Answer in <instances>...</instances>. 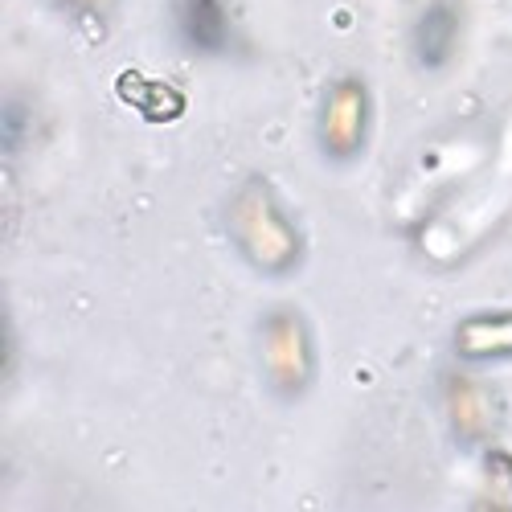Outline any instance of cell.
I'll return each mask as SVG.
<instances>
[{"mask_svg":"<svg viewBox=\"0 0 512 512\" xmlns=\"http://www.w3.org/2000/svg\"><path fill=\"white\" fill-rule=\"evenodd\" d=\"M87 5H91V9H107V5H111V0H87Z\"/></svg>","mask_w":512,"mask_h":512,"instance_id":"30bf717a","label":"cell"},{"mask_svg":"<svg viewBox=\"0 0 512 512\" xmlns=\"http://www.w3.org/2000/svg\"><path fill=\"white\" fill-rule=\"evenodd\" d=\"M263 353H267V369L279 394H300L312 377V353H308V328L300 316L279 312L267 324V340H263Z\"/></svg>","mask_w":512,"mask_h":512,"instance_id":"7a4b0ae2","label":"cell"},{"mask_svg":"<svg viewBox=\"0 0 512 512\" xmlns=\"http://www.w3.org/2000/svg\"><path fill=\"white\" fill-rule=\"evenodd\" d=\"M484 496L500 508H512V455L504 451H492L488 455V488Z\"/></svg>","mask_w":512,"mask_h":512,"instance_id":"9c48e42d","label":"cell"},{"mask_svg":"<svg viewBox=\"0 0 512 512\" xmlns=\"http://www.w3.org/2000/svg\"><path fill=\"white\" fill-rule=\"evenodd\" d=\"M234 234L238 246L246 250V259L263 271H287L300 259V238H295L291 222L279 213L271 189L263 181H250L238 201H234Z\"/></svg>","mask_w":512,"mask_h":512,"instance_id":"6da1fadb","label":"cell"},{"mask_svg":"<svg viewBox=\"0 0 512 512\" xmlns=\"http://www.w3.org/2000/svg\"><path fill=\"white\" fill-rule=\"evenodd\" d=\"M455 349H459V357H472V361L512 357V312L463 320L455 332Z\"/></svg>","mask_w":512,"mask_h":512,"instance_id":"277c9868","label":"cell"},{"mask_svg":"<svg viewBox=\"0 0 512 512\" xmlns=\"http://www.w3.org/2000/svg\"><path fill=\"white\" fill-rule=\"evenodd\" d=\"M365 127H369L365 87L357 78L336 82L332 95H328V107H324V148H328V156H336V160L353 156L365 140Z\"/></svg>","mask_w":512,"mask_h":512,"instance_id":"3957f363","label":"cell"},{"mask_svg":"<svg viewBox=\"0 0 512 512\" xmlns=\"http://www.w3.org/2000/svg\"><path fill=\"white\" fill-rule=\"evenodd\" d=\"M455 33H459V17L451 5H435L431 13H426L414 29V50H418V62L422 66H443L455 50Z\"/></svg>","mask_w":512,"mask_h":512,"instance_id":"8992f818","label":"cell"},{"mask_svg":"<svg viewBox=\"0 0 512 512\" xmlns=\"http://www.w3.org/2000/svg\"><path fill=\"white\" fill-rule=\"evenodd\" d=\"M119 95L132 103V107H140V115L152 119V123L177 119V115L185 111V95H181V91L164 87V82H148V78H140L136 70H127V74L119 78Z\"/></svg>","mask_w":512,"mask_h":512,"instance_id":"5b68a950","label":"cell"},{"mask_svg":"<svg viewBox=\"0 0 512 512\" xmlns=\"http://www.w3.org/2000/svg\"><path fill=\"white\" fill-rule=\"evenodd\" d=\"M451 418L463 439H484L492 431V402L472 381H455L451 386Z\"/></svg>","mask_w":512,"mask_h":512,"instance_id":"52a82bcc","label":"cell"},{"mask_svg":"<svg viewBox=\"0 0 512 512\" xmlns=\"http://www.w3.org/2000/svg\"><path fill=\"white\" fill-rule=\"evenodd\" d=\"M181 25L197 50H222L226 46V13H222L218 0H185Z\"/></svg>","mask_w":512,"mask_h":512,"instance_id":"ba28073f","label":"cell"}]
</instances>
